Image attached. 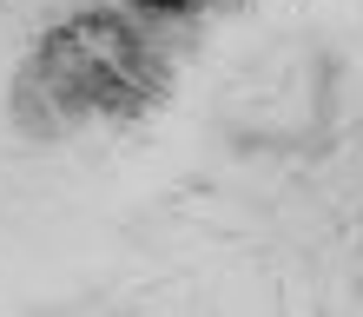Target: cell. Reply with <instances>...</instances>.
Here are the masks:
<instances>
[{"label":"cell","mask_w":363,"mask_h":317,"mask_svg":"<svg viewBox=\"0 0 363 317\" xmlns=\"http://www.w3.org/2000/svg\"><path fill=\"white\" fill-rule=\"evenodd\" d=\"M7 126L20 139H33V145H67L73 133L93 126V113H86V99H79L67 79H53L33 53H20L13 79H7Z\"/></svg>","instance_id":"1"}]
</instances>
